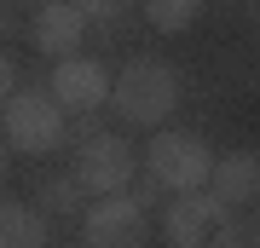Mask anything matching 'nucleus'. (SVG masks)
I'll return each mask as SVG.
<instances>
[{
  "label": "nucleus",
  "mask_w": 260,
  "mask_h": 248,
  "mask_svg": "<svg viewBox=\"0 0 260 248\" xmlns=\"http://www.w3.org/2000/svg\"><path fill=\"white\" fill-rule=\"evenodd\" d=\"M35 202H41L47 220H75L81 202H87V191H81V179H75V173H47V179L35 185Z\"/></svg>",
  "instance_id": "11"
},
{
  "label": "nucleus",
  "mask_w": 260,
  "mask_h": 248,
  "mask_svg": "<svg viewBox=\"0 0 260 248\" xmlns=\"http://www.w3.org/2000/svg\"><path fill=\"white\" fill-rule=\"evenodd\" d=\"M6 150H12V145H6V133H0V185H6V167H12V156H6Z\"/></svg>",
  "instance_id": "15"
},
{
  "label": "nucleus",
  "mask_w": 260,
  "mask_h": 248,
  "mask_svg": "<svg viewBox=\"0 0 260 248\" xmlns=\"http://www.w3.org/2000/svg\"><path fill=\"white\" fill-rule=\"evenodd\" d=\"M70 6H81L87 23H110V18H121V12L133 6V0H70Z\"/></svg>",
  "instance_id": "13"
},
{
  "label": "nucleus",
  "mask_w": 260,
  "mask_h": 248,
  "mask_svg": "<svg viewBox=\"0 0 260 248\" xmlns=\"http://www.w3.org/2000/svg\"><path fill=\"white\" fill-rule=\"evenodd\" d=\"M52 220L35 202H0V248H47Z\"/></svg>",
  "instance_id": "10"
},
{
  "label": "nucleus",
  "mask_w": 260,
  "mask_h": 248,
  "mask_svg": "<svg viewBox=\"0 0 260 248\" xmlns=\"http://www.w3.org/2000/svg\"><path fill=\"white\" fill-rule=\"evenodd\" d=\"M145 173L162 185V191L185 196V191H203L208 173H214V150L203 145L197 133H174V127H156L150 133V145L139 150Z\"/></svg>",
  "instance_id": "4"
},
{
  "label": "nucleus",
  "mask_w": 260,
  "mask_h": 248,
  "mask_svg": "<svg viewBox=\"0 0 260 248\" xmlns=\"http://www.w3.org/2000/svg\"><path fill=\"white\" fill-rule=\"evenodd\" d=\"M110 104L127 127H162L179 104V75L168 58L156 52H139L121 64V75H110Z\"/></svg>",
  "instance_id": "1"
},
{
  "label": "nucleus",
  "mask_w": 260,
  "mask_h": 248,
  "mask_svg": "<svg viewBox=\"0 0 260 248\" xmlns=\"http://www.w3.org/2000/svg\"><path fill=\"white\" fill-rule=\"evenodd\" d=\"M0 133L18 156H52L58 145L70 138V116L58 110L52 92L41 87H18L6 104H0Z\"/></svg>",
  "instance_id": "2"
},
{
  "label": "nucleus",
  "mask_w": 260,
  "mask_h": 248,
  "mask_svg": "<svg viewBox=\"0 0 260 248\" xmlns=\"http://www.w3.org/2000/svg\"><path fill=\"white\" fill-rule=\"evenodd\" d=\"M197 12H203V0H145V18H150V29H162V35L191 29Z\"/></svg>",
  "instance_id": "12"
},
{
  "label": "nucleus",
  "mask_w": 260,
  "mask_h": 248,
  "mask_svg": "<svg viewBox=\"0 0 260 248\" xmlns=\"http://www.w3.org/2000/svg\"><path fill=\"white\" fill-rule=\"evenodd\" d=\"M12 92H18V58H12L6 46H0V104H6Z\"/></svg>",
  "instance_id": "14"
},
{
  "label": "nucleus",
  "mask_w": 260,
  "mask_h": 248,
  "mask_svg": "<svg viewBox=\"0 0 260 248\" xmlns=\"http://www.w3.org/2000/svg\"><path fill=\"white\" fill-rule=\"evenodd\" d=\"M81 35H87V12L70 6V0H47V6L29 12V41H35V52H47L52 64L70 52H81Z\"/></svg>",
  "instance_id": "8"
},
{
  "label": "nucleus",
  "mask_w": 260,
  "mask_h": 248,
  "mask_svg": "<svg viewBox=\"0 0 260 248\" xmlns=\"http://www.w3.org/2000/svg\"><path fill=\"white\" fill-rule=\"evenodd\" d=\"M162 242L168 248H237V220L214 191H185L162 214Z\"/></svg>",
  "instance_id": "3"
},
{
  "label": "nucleus",
  "mask_w": 260,
  "mask_h": 248,
  "mask_svg": "<svg viewBox=\"0 0 260 248\" xmlns=\"http://www.w3.org/2000/svg\"><path fill=\"white\" fill-rule=\"evenodd\" d=\"M47 92L58 98V110H64V116H93V110L110 104V69H104L99 58H87V52H70V58H58V64H52Z\"/></svg>",
  "instance_id": "7"
},
{
  "label": "nucleus",
  "mask_w": 260,
  "mask_h": 248,
  "mask_svg": "<svg viewBox=\"0 0 260 248\" xmlns=\"http://www.w3.org/2000/svg\"><path fill=\"white\" fill-rule=\"evenodd\" d=\"M150 242V208L133 191H110L81 214V248H145Z\"/></svg>",
  "instance_id": "5"
},
{
  "label": "nucleus",
  "mask_w": 260,
  "mask_h": 248,
  "mask_svg": "<svg viewBox=\"0 0 260 248\" xmlns=\"http://www.w3.org/2000/svg\"><path fill=\"white\" fill-rule=\"evenodd\" d=\"M214 196H220L225 208H243L260 196V150H225V156H214Z\"/></svg>",
  "instance_id": "9"
},
{
  "label": "nucleus",
  "mask_w": 260,
  "mask_h": 248,
  "mask_svg": "<svg viewBox=\"0 0 260 248\" xmlns=\"http://www.w3.org/2000/svg\"><path fill=\"white\" fill-rule=\"evenodd\" d=\"M133 167H139V150L121 133H87L81 145H75L70 173L81 179L87 196H110V191H127L133 185Z\"/></svg>",
  "instance_id": "6"
}]
</instances>
